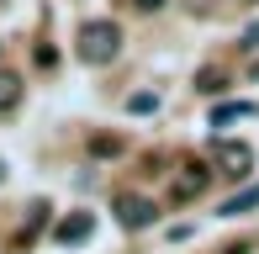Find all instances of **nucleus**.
I'll return each mask as SVG.
<instances>
[{
  "mask_svg": "<svg viewBox=\"0 0 259 254\" xmlns=\"http://www.w3.org/2000/svg\"><path fill=\"white\" fill-rule=\"evenodd\" d=\"M116 217H122V228H148L159 217V206L148 201V196H122V201H116Z\"/></svg>",
  "mask_w": 259,
  "mask_h": 254,
  "instance_id": "obj_3",
  "label": "nucleus"
},
{
  "mask_svg": "<svg viewBox=\"0 0 259 254\" xmlns=\"http://www.w3.org/2000/svg\"><path fill=\"white\" fill-rule=\"evenodd\" d=\"M217 164H222V175H249L254 148L249 143H217Z\"/></svg>",
  "mask_w": 259,
  "mask_h": 254,
  "instance_id": "obj_5",
  "label": "nucleus"
},
{
  "mask_svg": "<svg viewBox=\"0 0 259 254\" xmlns=\"http://www.w3.org/2000/svg\"><path fill=\"white\" fill-rule=\"evenodd\" d=\"M0 180H6V164H0Z\"/></svg>",
  "mask_w": 259,
  "mask_h": 254,
  "instance_id": "obj_13",
  "label": "nucleus"
},
{
  "mask_svg": "<svg viewBox=\"0 0 259 254\" xmlns=\"http://www.w3.org/2000/svg\"><path fill=\"white\" fill-rule=\"evenodd\" d=\"M16 101H21V74L0 69V117H6V111H16Z\"/></svg>",
  "mask_w": 259,
  "mask_h": 254,
  "instance_id": "obj_7",
  "label": "nucleus"
},
{
  "mask_svg": "<svg viewBox=\"0 0 259 254\" xmlns=\"http://www.w3.org/2000/svg\"><path fill=\"white\" fill-rule=\"evenodd\" d=\"M254 101H222V106H211V127H228V122H238V117H254Z\"/></svg>",
  "mask_w": 259,
  "mask_h": 254,
  "instance_id": "obj_6",
  "label": "nucleus"
},
{
  "mask_svg": "<svg viewBox=\"0 0 259 254\" xmlns=\"http://www.w3.org/2000/svg\"><path fill=\"white\" fill-rule=\"evenodd\" d=\"M122 53V27L116 21H85L79 27V59L85 64H111Z\"/></svg>",
  "mask_w": 259,
  "mask_h": 254,
  "instance_id": "obj_1",
  "label": "nucleus"
},
{
  "mask_svg": "<svg viewBox=\"0 0 259 254\" xmlns=\"http://www.w3.org/2000/svg\"><path fill=\"white\" fill-rule=\"evenodd\" d=\"M90 148H96V154H122V138H96Z\"/></svg>",
  "mask_w": 259,
  "mask_h": 254,
  "instance_id": "obj_11",
  "label": "nucleus"
},
{
  "mask_svg": "<svg viewBox=\"0 0 259 254\" xmlns=\"http://www.w3.org/2000/svg\"><path fill=\"white\" fill-rule=\"evenodd\" d=\"M154 106H159V96H154V90H138V96L127 101V111H138V117H148Z\"/></svg>",
  "mask_w": 259,
  "mask_h": 254,
  "instance_id": "obj_9",
  "label": "nucleus"
},
{
  "mask_svg": "<svg viewBox=\"0 0 259 254\" xmlns=\"http://www.w3.org/2000/svg\"><path fill=\"white\" fill-rule=\"evenodd\" d=\"M90 233H96V217H90V212H69V217H58V223H53V238H58V244H85V238Z\"/></svg>",
  "mask_w": 259,
  "mask_h": 254,
  "instance_id": "obj_2",
  "label": "nucleus"
},
{
  "mask_svg": "<svg viewBox=\"0 0 259 254\" xmlns=\"http://www.w3.org/2000/svg\"><path fill=\"white\" fill-rule=\"evenodd\" d=\"M42 217H48V206H32V217H27V228H21V244H32V238H37V228H42Z\"/></svg>",
  "mask_w": 259,
  "mask_h": 254,
  "instance_id": "obj_10",
  "label": "nucleus"
},
{
  "mask_svg": "<svg viewBox=\"0 0 259 254\" xmlns=\"http://www.w3.org/2000/svg\"><path fill=\"white\" fill-rule=\"evenodd\" d=\"M254 206H259V186L238 191V196H228V201H222V217H243V212H254Z\"/></svg>",
  "mask_w": 259,
  "mask_h": 254,
  "instance_id": "obj_8",
  "label": "nucleus"
},
{
  "mask_svg": "<svg viewBox=\"0 0 259 254\" xmlns=\"http://www.w3.org/2000/svg\"><path fill=\"white\" fill-rule=\"evenodd\" d=\"M206 186H211V170H206V164H185L180 175H175L169 191H175V201H191V196H201Z\"/></svg>",
  "mask_w": 259,
  "mask_h": 254,
  "instance_id": "obj_4",
  "label": "nucleus"
},
{
  "mask_svg": "<svg viewBox=\"0 0 259 254\" xmlns=\"http://www.w3.org/2000/svg\"><path fill=\"white\" fill-rule=\"evenodd\" d=\"M133 6H138V11H159L164 0H133Z\"/></svg>",
  "mask_w": 259,
  "mask_h": 254,
  "instance_id": "obj_12",
  "label": "nucleus"
}]
</instances>
